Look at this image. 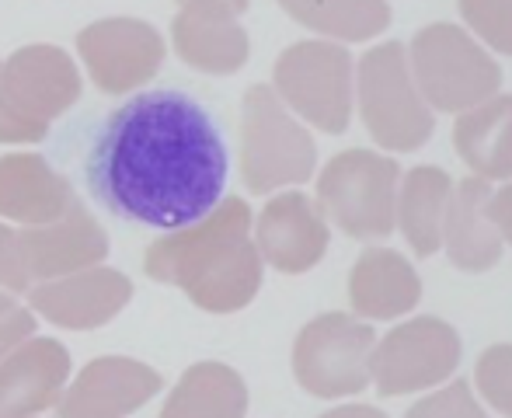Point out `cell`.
<instances>
[{"label":"cell","instance_id":"1","mask_svg":"<svg viewBox=\"0 0 512 418\" xmlns=\"http://www.w3.org/2000/svg\"><path fill=\"white\" fill-rule=\"evenodd\" d=\"M88 182L108 213L143 227L182 230L220 206L227 143L192 95L143 91L95 133Z\"/></svg>","mask_w":512,"mask_h":418},{"label":"cell","instance_id":"2","mask_svg":"<svg viewBox=\"0 0 512 418\" xmlns=\"http://www.w3.org/2000/svg\"><path fill=\"white\" fill-rule=\"evenodd\" d=\"M248 230V203L227 196L199 223L171 230L168 237L150 244L143 269L157 283L185 290L199 311L234 314L262 290V255Z\"/></svg>","mask_w":512,"mask_h":418},{"label":"cell","instance_id":"3","mask_svg":"<svg viewBox=\"0 0 512 418\" xmlns=\"http://www.w3.org/2000/svg\"><path fill=\"white\" fill-rule=\"evenodd\" d=\"M408 67L422 102L436 112H467V108L499 95L502 70L485 46L460 25L436 21L411 39Z\"/></svg>","mask_w":512,"mask_h":418},{"label":"cell","instance_id":"4","mask_svg":"<svg viewBox=\"0 0 512 418\" xmlns=\"http://www.w3.org/2000/svg\"><path fill=\"white\" fill-rule=\"evenodd\" d=\"M317 147L304 122L290 112L269 84L244 91L241 105V175L258 196L314 175Z\"/></svg>","mask_w":512,"mask_h":418},{"label":"cell","instance_id":"5","mask_svg":"<svg viewBox=\"0 0 512 418\" xmlns=\"http://www.w3.org/2000/svg\"><path fill=\"white\" fill-rule=\"evenodd\" d=\"M401 168L373 150H342L317 178V203L342 234L356 241H387L394 234Z\"/></svg>","mask_w":512,"mask_h":418},{"label":"cell","instance_id":"6","mask_svg":"<svg viewBox=\"0 0 512 418\" xmlns=\"http://www.w3.org/2000/svg\"><path fill=\"white\" fill-rule=\"evenodd\" d=\"M359 115L373 143L384 150H418L432 136V108L422 102L408 67V49L401 42L373 46L359 60L356 74Z\"/></svg>","mask_w":512,"mask_h":418},{"label":"cell","instance_id":"7","mask_svg":"<svg viewBox=\"0 0 512 418\" xmlns=\"http://www.w3.org/2000/svg\"><path fill=\"white\" fill-rule=\"evenodd\" d=\"M279 102L324 133H345L352 119V56L335 42H297L272 70Z\"/></svg>","mask_w":512,"mask_h":418},{"label":"cell","instance_id":"8","mask_svg":"<svg viewBox=\"0 0 512 418\" xmlns=\"http://www.w3.org/2000/svg\"><path fill=\"white\" fill-rule=\"evenodd\" d=\"M377 335L370 324L331 311L304 324L293 345L297 384L314 398H349L370 387V363Z\"/></svg>","mask_w":512,"mask_h":418},{"label":"cell","instance_id":"9","mask_svg":"<svg viewBox=\"0 0 512 418\" xmlns=\"http://www.w3.org/2000/svg\"><path fill=\"white\" fill-rule=\"evenodd\" d=\"M460 363V338L439 317H411L380 338L370 377L384 398L425 391L453 377Z\"/></svg>","mask_w":512,"mask_h":418},{"label":"cell","instance_id":"10","mask_svg":"<svg viewBox=\"0 0 512 418\" xmlns=\"http://www.w3.org/2000/svg\"><path fill=\"white\" fill-rule=\"evenodd\" d=\"M77 53L105 95H129L161 70V32L140 18H102L77 35Z\"/></svg>","mask_w":512,"mask_h":418},{"label":"cell","instance_id":"11","mask_svg":"<svg viewBox=\"0 0 512 418\" xmlns=\"http://www.w3.org/2000/svg\"><path fill=\"white\" fill-rule=\"evenodd\" d=\"M0 91L14 112L49 129L56 115H63L81 98V74L60 46L39 42V46H21L0 63Z\"/></svg>","mask_w":512,"mask_h":418},{"label":"cell","instance_id":"12","mask_svg":"<svg viewBox=\"0 0 512 418\" xmlns=\"http://www.w3.org/2000/svg\"><path fill=\"white\" fill-rule=\"evenodd\" d=\"M164 387L161 373L140 359L102 356L91 359L74 384L63 391L60 418H126L143 408Z\"/></svg>","mask_w":512,"mask_h":418},{"label":"cell","instance_id":"13","mask_svg":"<svg viewBox=\"0 0 512 418\" xmlns=\"http://www.w3.org/2000/svg\"><path fill=\"white\" fill-rule=\"evenodd\" d=\"M255 234V248L262 262H269L272 269L286 272V276H300V272L314 269L331 241L321 206L304 192H283V196L269 199L258 213Z\"/></svg>","mask_w":512,"mask_h":418},{"label":"cell","instance_id":"14","mask_svg":"<svg viewBox=\"0 0 512 418\" xmlns=\"http://www.w3.org/2000/svg\"><path fill=\"white\" fill-rule=\"evenodd\" d=\"M133 297V283L119 269H95L74 272V276L35 283L28 290V304L46 321L60 324L67 331H91L112 321Z\"/></svg>","mask_w":512,"mask_h":418},{"label":"cell","instance_id":"15","mask_svg":"<svg viewBox=\"0 0 512 418\" xmlns=\"http://www.w3.org/2000/svg\"><path fill=\"white\" fill-rule=\"evenodd\" d=\"M18 244L28 279H39V283L95 269L108 255L105 227L81 203L70 206V213L56 223L18 230Z\"/></svg>","mask_w":512,"mask_h":418},{"label":"cell","instance_id":"16","mask_svg":"<svg viewBox=\"0 0 512 418\" xmlns=\"http://www.w3.org/2000/svg\"><path fill=\"white\" fill-rule=\"evenodd\" d=\"M70 352L56 338H28L0 359V418H35L60 405Z\"/></svg>","mask_w":512,"mask_h":418},{"label":"cell","instance_id":"17","mask_svg":"<svg viewBox=\"0 0 512 418\" xmlns=\"http://www.w3.org/2000/svg\"><path fill=\"white\" fill-rule=\"evenodd\" d=\"M171 39L175 53L203 74H237L251 53L237 11L223 0H185L171 25Z\"/></svg>","mask_w":512,"mask_h":418},{"label":"cell","instance_id":"18","mask_svg":"<svg viewBox=\"0 0 512 418\" xmlns=\"http://www.w3.org/2000/svg\"><path fill=\"white\" fill-rule=\"evenodd\" d=\"M81 203L74 185L39 154L0 157V216L21 227H46Z\"/></svg>","mask_w":512,"mask_h":418},{"label":"cell","instance_id":"19","mask_svg":"<svg viewBox=\"0 0 512 418\" xmlns=\"http://www.w3.org/2000/svg\"><path fill=\"white\" fill-rule=\"evenodd\" d=\"M492 185L485 178H464L453 185L450 206L443 220L446 255L464 272H488L502 258V237L488 213Z\"/></svg>","mask_w":512,"mask_h":418},{"label":"cell","instance_id":"20","mask_svg":"<svg viewBox=\"0 0 512 418\" xmlns=\"http://www.w3.org/2000/svg\"><path fill=\"white\" fill-rule=\"evenodd\" d=\"M349 300L352 311L366 321H394L422 300V279L401 251L370 248L359 255L349 276Z\"/></svg>","mask_w":512,"mask_h":418},{"label":"cell","instance_id":"21","mask_svg":"<svg viewBox=\"0 0 512 418\" xmlns=\"http://www.w3.org/2000/svg\"><path fill=\"white\" fill-rule=\"evenodd\" d=\"M453 147L474 178H512V95H492L453 122Z\"/></svg>","mask_w":512,"mask_h":418},{"label":"cell","instance_id":"22","mask_svg":"<svg viewBox=\"0 0 512 418\" xmlns=\"http://www.w3.org/2000/svg\"><path fill=\"white\" fill-rule=\"evenodd\" d=\"M453 196V182L443 168H411L405 182H398V206H394V227L408 237L418 258H429L443 244V220Z\"/></svg>","mask_w":512,"mask_h":418},{"label":"cell","instance_id":"23","mask_svg":"<svg viewBox=\"0 0 512 418\" xmlns=\"http://www.w3.org/2000/svg\"><path fill=\"white\" fill-rule=\"evenodd\" d=\"M248 387L227 363H196L168 394L161 418H244Z\"/></svg>","mask_w":512,"mask_h":418},{"label":"cell","instance_id":"24","mask_svg":"<svg viewBox=\"0 0 512 418\" xmlns=\"http://www.w3.org/2000/svg\"><path fill=\"white\" fill-rule=\"evenodd\" d=\"M293 21L338 42L377 39L391 25L387 0H276Z\"/></svg>","mask_w":512,"mask_h":418},{"label":"cell","instance_id":"25","mask_svg":"<svg viewBox=\"0 0 512 418\" xmlns=\"http://www.w3.org/2000/svg\"><path fill=\"white\" fill-rule=\"evenodd\" d=\"M467 28L495 53L512 56V0H457Z\"/></svg>","mask_w":512,"mask_h":418},{"label":"cell","instance_id":"26","mask_svg":"<svg viewBox=\"0 0 512 418\" xmlns=\"http://www.w3.org/2000/svg\"><path fill=\"white\" fill-rule=\"evenodd\" d=\"M478 391L495 412L512 418V345H492V349L481 352L478 370Z\"/></svg>","mask_w":512,"mask_h":418},{"label":"cell","instance_id":"27","mask_svg":"<svg viewBox=\"0 0 512 418\" xmlns=\"http://www.w3.org/2000/svg\"><path fill=\"white\" fill-rule=\"evenodd\" d=\"M405 418H488L485 408L474 401L471 387L464 380H453L443 391L422 398L415 408H408Z\"/></svg>","mask_w":512,"mask_h":418},{"label":"cell","instance_id":"28","mask_svg":"<svg viewBox=\"0 0 512 418\" xmlns=\"http://www.w3.org/2000/svg\"><path fill=\"white\" fill-rule=\"evenodd\" d=\"M35 338V317L25 304H18L14 293L0 290V359L11 356L18 345Z\"/></svg>","mask_w":512,"mask_h":418},{"label":"cell","instance_id":"29","mask_svg":"<svg viewBox=\"0 0 512 418\" xmlns=\"http://www.w3.org/2000/svg\"><path fill=\"white\" fill-rule=\"evenodd\" d=\"M0 290L4 293H28L32 279L25 272V258H21L18 230L0 223Z\"/></svg>","mask_w":512,"mask_h":418},{"label":"cell","instance_id":"30","mask_svg":"<svg viewBox=\"0 0 512 418\" xmlns=\"http://www.w3.org/2000/svg\"><path fill=\"white\" fill-rule=\"evenodd\" d=\"M49 129L28 122L25 115H18L11 105H7L4 91H0V143H39Z\"/></svg>","mask_w":512,"mask_h":418},{"label":"cell","instance_id":"31","mask_svg":"<svg viewBox=\"0 0 512 418\" xmlns=\"http://www.w3.org/2000/svg\"><path fill=\"white\" fill-rule=\"evenodd\" d=\"M488 213H492V223L499 230L502 244H512V185H502L499 192L488 203Z\"/></svg>","mask_w":512,"mask_h":418},{"label":"cell","instance_id":"32","mask_svg":"<svg viewBox=\"0 0 512 418\" xmlns=\"http://www.w3.org/2000/svg\"><path fill=\"white\" fill-rule=\"evenodd\" d=\"M321 418H387V415L370 405H345V408H331V412H324Z\"/></svg>","mask_w":512,"mask_h":418},{"label":"cell","instance_id":"33","mask_svg":"<svg viewBox=\"0 0 512 418\" xmlns=\"http://www.w3.org/2000/svg\"><path fill=\"white\" fill-rule=\"evenodd\" d=\"M178 4H185V0H178ZM223 4H227L230 11H237V14L248 11V0H223Z\"/></svg>","mask_w":512,"mask_h":418}]
</instances>
